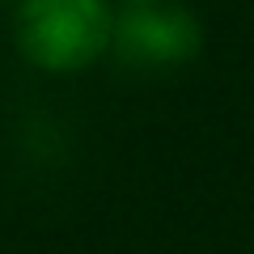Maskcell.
Instances as JSON below:
<instances>
[{
    "instance_id": "obj_2",
    "label": "cell",
    "mask_w": 254,
    "mask_h": 254,
    "mask_svg": "<svg viewBox=\"0 0 254 254\" xmlns=\"http://www.w3.org/2000/svg\"><path fill=\"white\" fill-rule=\"evenodd\" d=\"M110 55L127 72H174L203 51V26L178 4H127L110 17Z\"/></svg>"
},
{
    "instance_id": "obj_1",
    "label": "cell",
    "mask_w": 254,
    "mask_h": 254,
    "mask_svg": "<svg viewBox=\"0 0 254 254\" xmlns=\"http://www.w3.org/2000/svg\"><path fill=\"white\" fill-rule=\"evenodd\" d=\"M106 0H17V51L38 72H85L110 47Z\"/></svg>"
},
{
    "instance_id": "obj_3",
    "label": "cell",
    "mask_w": 254,
    "mask_h": 254,
    "mask_svg": "<svg viewBox=\"0 0 254 254\" xmlns=\"http://www.w3.org/2000/svg\"><path fill=\"white\" fill-rule=\"evenodd\" d=\"M123 4H157V0H123Z\"/></svg>"
}]
</instances>
